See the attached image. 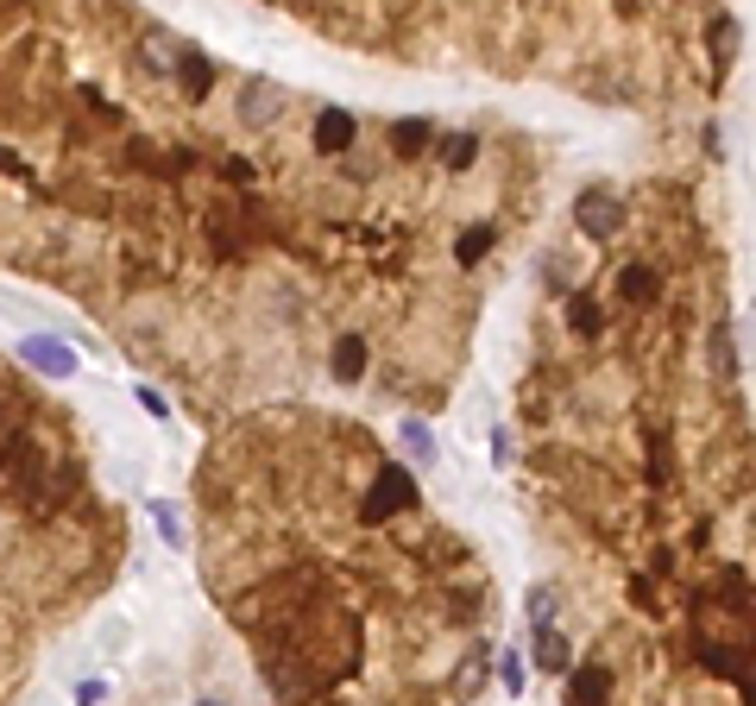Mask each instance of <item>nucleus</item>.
Instances as JSON below:
<instances>
[{
    "label": "nucleus",
    "instance_id": "obj_1",
    "mask_svg": "<svg viewBox=\"0 0 756 706\" xmlns=\"http://www.w3.org/2000/svg\"><path fill=\"white\" fill-rule=\"evenodd\" d=\"M410 505H416V473L385 461L379 480H372V492H366V505H360V517H366V524H385V517H397V511H410Z\"/></svg>",
    "mask_w": 756,
    "mask_h": 706
},
{
    "label": "nucleus",
    "instance_id": "obj_2",
    "mask_svg": "<svg viewBox=\"0 0 756 706\" xmlns=\"http://www.w3.org/2000/svg\"><path fill=\"white\" fill-rule=\"evenodd\" d=\"M624 196H612V190H599V183H593V190H581V196H574V228H581L586 240H618L624 234Z\"/></svg>",
    "mask_w": 756,
    "mask_h": 706
},
{
    "label": "nucleus",
    "instance_id": "obj_3",
    "mask_svg": "<svg viewBox=\"0 0 756 706\" xmlns=\"http://www.w3.org/2000/svg\"><path fill=\"white\" fill-rule=\"evenodd\" d=\"M20 360L32 366V373H44V379H77V347H63L58 334H26Z\"/></svg>",
    "mask_w": 756,
    "mask_h": 706
},
{
    "label": "nucleus",
    "instance_id": "obj_4",
    "mask_svg": "<svg viewBox=\"0 0 756 706\" xmlns=\"http://www.w3.org/2000/svg\"><path fill=\"white\" fill-rule=\"evenodd\" d=\"M278 114H284V89L265 77L246 82V95H240V120H246L252 133H265V127H278Z\"/></svg>",
    "mask_w": 756,
    "mask_h": 706
},
{
    "label": "nucleus",
    "instance_id": "obj_5",
    "mask_svg": "<svg viewBox=\"0 0 756 706\" xmlns=\"http://www.w3.org/2000/svg\"><path fill=\"white\" fill-rule=\"evenodd\" d=\"M353 139H360V120H353L347 108H322V114H315V152L322 158L353 152Z\"/></svg>",
    "mask_w": 756,
    "mask_h": 706
},
{
    "label": "nucleus",
    "instance_id": "obj_6",
    "mask_svg": "<svg viewBox=\"0 0 756 706\" xmlns=\"http://www.w3.org/2000/svg\"><path fill=\"white\" fill-rule=\"evenodd\" d=\"M171 77L183 82V95H190V101H209V95H214V63L202 58L195 44H183V51H177V70H171Z\"/></svg>",
    "mask_w": 756,
    "mask_h": 706
},
{
    "label": "nucleus",
    "instance_id": "obj_7",
    "mask_svg": "<svg viewBox=\"0 0 756 706\" xmlns=\"http://www.w3.org/2000/svg\"><path fill=\"white\" fill-rule=\"evenodd\" d=\"M177 51H183V39H177V32H164V26H152V32L139 39V63H145L152 77H171V70H177Z\"/></svg>",
    "mask_w": 756,
    "mask_h": 706
},
{
    "label": "nucleus",
    "instance_id": "obj_8",
    "mask_svg": "<svg viewBox=\"0 0 756 706\" xmlns=\"http://www.w3.org/2000/svg\"><path fill=\"white\" fill-rule=\"evenodd\" d=\"M385 139H391V158H423L429 145H435V127H429V120H391L385 127Z\"/></svg>",
    "mask_w": 756,
    "mask_h": 706
},
{
    "label": "nucleus",
    "instance_id": "obj_9",
    "mask_svg": "<svg viewBox=\"0 0 756 706\" xmlns=\"http://www.w3.org/2000/svg\"><path fill=\"white\" fill-rule=\"evenodd\" d=\"M618 296L631 303V310H649V303L662 296V272H656V265H624V272H618Z\"/></svg>",
    "mask_w": 756,
    "mask_h": 706
},
{
    "label": "nucleus",
    "instance_id": "obj_10",
    "mask_svg": "<svg viewBox=\"0 0 756 706\" xmlns=\"http://www.w3.org/2000/svg\"><path fill=\"white\" fill-rule=\"evenodd\" d=\"M562 675H567V694H574V700H586V706H599V700H612V668H599V663H586V668H574V663H567Z\"/></svg>",
    "mask_w": 756,
    "mask_h": 706
},
{
    "label": "nucleus",
    "instance_id": "obj_11",
    "mask_svg": "<svg viewBox=\"0 0 756 706\" xmlns=\"http://www.w3.org/2000/svg\"><path fill=\"white\" fill-rule=\"evenodd\" d=\"M329 366H334V379H341V385H360V379H366V341H360V334H341Z\"/></svg>",
    "mask_w": 756,
    "mask_h": 706
},
{
    "label": "nucleus",
    "instance_id": "obj_12",
    "mask_svg": "<svg viewBox=\"0 0 756 706\" xmlns=\"http://www.w3.org/2000/svg\"><path fill=\"white\" fill-rule=\"evenodd\" d=\"M574 663V644H567L555 625H536V668H548V675H562V668Z\"/></svg>",
    "mask_w": 756,
    "mask_h": 706
},
{
    "label": "nucleus",
    "instance_id": "obj_13",
    "mask_svg": "<svg viewBox=\"0 0 756 706\" xmlns=\"http://www.w3.org/2000/svg\"><path fill=\"white\" fill-rule=\"evenodd\" d=\"M492 246H498V228H492V221H480V228H466V234L454 240V259H461V265H480Z\"/></svg>",
    "mask_w": 756,
    "mask_h": 706
},
{
    "label": "nucleus",
    "instance_id": "obj_14",
    "mask_svg": "<svg viewBox=\"0 0 756 706\" xmlns=\"http://www.w3.org/2000/svg\"><path fill=\"white\" fill-rule=\"evenodd\" d=\"M397 442H404L410 461H429V467H435V430H429L423 416H410L404 430H397Z\"/></svg>",
    "mask_w": 756,
    "mask_h": 706
},
{
    "label": "nucleus",
    "instance_id": "obj_15",
    "mask_svg": "<svg viewBox=\"0 0 756 706\" xmlns=\"http://www.w3.org/2000/svg\"><path fill=\"white\" fill-rule=\"evenodd\" d=\"M567 329H574V334H599L605 329V310L593 303V296H567Z\"/></svg>",
    "mask_w": 756,
    "mask_h": 706
},
{
    "label": "nucleus",
    "instance_id": "obj_16",
    "mask_svg": "<svg viewBox=\"0 0 756 706\" xmlns=\"http://www.w3.org/2000/svg\"><path fill=\"white\" fill-rule=\"evenodd\" d=\"M555 606H562V593H555V587H530L524 618H530V625H555Z\"/></svg>",
    "mask_w": 756,
    "mask_h": 706
},
{
    "label": "nucleus",
    "instance_id": "obj_17",
    "mask_svg": "<svg viewBox=\"0 0 756 706\" xmlns=\"http://www.w3.org/2000/svg\"><path fill=\"white\" fill-rule=\"evenodd\" d=\"M473 158H480V139H473V133H454V139H447V152H442V164H447V171H466Z\"/></svg>",
    "mask_w": 756,
    "mask_h": 706
},
{
    "label": "nucleus",
    "instance_id": "obj_18",
    "mask_svg": "<svg viewBox=\"0 0 756 706\" xmlns=\"http://www.w3.org/2000/svg\"><path fill=\"white\" fill-rule=\"evenodd\" d=\"M737 39H744V26L718 13V20H713V51H718V63H725V58H737Z\"/></svg>",
    "mask_w": 756,
    "mask_h": 706
},
{
    "label": "nucleus",
    "instance_id": "obj_19",
    "mask_svg": "<svg viewBox=\"0 0 756 706\" xmlns=\"http://www.w3.org/2000/svg\"><path fill=\"white\" fill-rule=\"evenodd\" d=\"M713 366H718V373H725V379L737 373V353H732V329H725V322H718V334H713Z\"/></svg>",
    "mask_w": 756,
    "mask_h": 706
},
{
    "label": "nucleus",
    "instance_id": "obj_20",
    "mask_svg": "<svg viewBox=\"0 0 756 706\" xmlns=\"http://www.w3.org/2000/svg\"><path fill=\"white\" fill-rule=\"evenodd\" d=\"M152 517H158V530H164V543H171V549H183V524H177V511L164 505V498H152Z\"/></svg>",
    "mask_w": 756,
    "mask_h": 706
},
{
    "label": "nucleus",
    "instance_id": "obj_21",
    "mask_svg": "<svg viewBox=\"0 0 756 706\" xmlns=\"http://www.w3.org/2000/svg\"><path fill=\"white\" fill-rule=\"evenodd\" d=\"M139 404H145V416H171V404H164V392H152V385H139Z\"/></svg>",
    "mask_w": 756,
    "mask_h": 706
}]
</instances>
